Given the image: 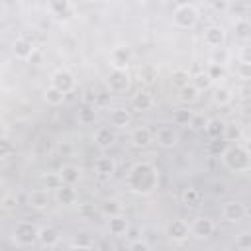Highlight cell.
<instances>
[{"instance_id": "e0dca14e", "label": "cell", "mask_w": 251, "mask_h": 251, "mask_svg": "<svg viewBox=\"0 0 251 251\" xmlns=\"http://www.w3.org/2000/svg\"><path fill=\"white\" fill-rule=\"evenodd\" d=\"M224 39H226V31L220 25H210V27L204 29V43L208 47H214V49L216 47H222Z\"/></svg>"}, {"instance_id": "ba28073f", "label": "cell", "mask_w": 251, "mask_h": 251, "mask_svg": "<svg viewBox=\"0 0 251 251\" xmlns=\"http://www.w3.org/2000/svg\"><path fill=\"white\" fill-rule=\"evenodd\" d=\"M110 65L112 69H122L127 71V67L131 65V51L126 45H116L110 51Z\"/></svg>"}, {"instance_id": "d590c367", "label": "cell", "mask_w": 251, "mask_h": 251, "mask_svg": "<svg viewBox=\"0 0 251 251\" xmlns=\"http://www.w3.org/2000/svg\"><path fill=\"white\" fill-rule=\"evenodd\" d=\"M171 82H173L176 88H180V86H184V84L190 82V73L184 71V69H176V71L171 73Z\"/></svg>"}, {"instance_id": "603a6c76", "label": "cell", "mask_w": 251, "mask_h": 251, "mask_svg": "<svg viewBox=\"0 0 251 251\" xmlns=\"http://www.w3.org/2000/svg\"><path fill=\"white\" fill-rule=\"evenodd\" d=\"M198 90L188 82V84H184V86H180L178 88V94H176V98H178V102L180 104H184V106H190V104H194L196 100H198Z\"/></svg>"}, {"instance_id": "4dcf8cb0", "label": "cell", "mask_w": 251, "mask_h": 251, "mask_svg": "<svg viewBox=\"0 0 251 251\" xmlns=\"http://www.w3.org/2000/svg\"><path fill=\"white\" fill-rule=\"evenodd\" d=\"M200 198H202V194H200V190L194 188V186H188V188H184V190L180 192V200H182V204L188 206V208L198 206V204H200Z\"/></svg>"}, {"instance_id": "9a60e30c", "label": "cell", "mask_w": 251, "mask_h": 251, "mask_svg": "<svg viewBox=\"0 0 251 251\" xmlns=\"http://www.w3.org/2000/svg\"><path fill=\"white\" fill-rule=\"evenodd\" d=\"M116 141V131L108 126H102L94 131V143L100 147V149H110Z\"/></svg>"}, {"instance_id": "ee69618b", "label": "cell", "mask_w": 251, "mask_h": 251, "mask_svg": "<svg viewBox=\"0 0 251 251\" xmlns=\"http://www.w3.org/2000/svg\"><path fill=\"white\" fill-rule=\"evenodd\" d=\"M71 247H78V249H88V247H92V243H90V239H88V235H84V233H80V235H76V237L73 239V243H71Z\"/></svg>"}, {"instance_id": "30bf717a", "label": "cell", "mask_w": 251, "mask_h": 251, "mask_svg": "<svg viewBox=\"0 0 251 251\" xmlns=\"http://www.w3.org/2000/svg\"><path fill=\"white\" fill-rule=\"evenodd\" d=\"M49 204H51V196H49V190L47 188H33V190H29V194H27V206L31 210L41 212Z\"/></svg>"}, {"instance_id": "44dd1931", "label": "cell", "mask_w": 251, "mask_h": 251, "mask_svg": "<svg viewBox=\"0 0 251 251\" xmlns=\"http://www.w3.org/2000/svg\"><path fill=\"white\" fill-rule=\"evenodd\" d=\"M94 173L98 176H112L116 173V163L110 157H98L94 161Z\"/></svg>"}, {"instance_id": "9c48e42d", "label": "cell", "mask_w": 251, "mask_h": 251, "mask_svg": "<svg viewBox=\"0 0 251 251\" xmlns=\"http://www.w3.org/2000/svg\"><path fill=\"white\" fill-rule=\"evenodd\" d=\"M214 229H216V224H214V220L208 218V216H198V218L190 224V233H192L194 237H198V239L210 237V235L214 233Z\"/></svg>"}, {"instance_id": "2e32d148", "label": "cell", "mask_w": 251, "mask_h": 251, "mask_svg": "<svg viewBox=\"0 0 251 251\" xmlns=\"http://www.w3.org/2000/svg\"><path fill=\"white\" fill-rule=\"evenodd\" d=\"M110 124H112V127H118V129L129 127L131 126V114H129V110H126L122 106L114 108L110 112Z\"/></svg>"}, {"instance_id": "d6a6232c", "label": "cell", "mask_w": 251, "mask_h": 251, "mask_svg": "<svg viewBox=\"0 0 251 251\" xmlns=\"http://www.w3.org/2000/svg\"><path fill=\"white\" fill-rule=\"evenodd\" d=\"M233 29H235V37L241 41H247L251 37V24L247 18H237L233 24Z\"/></svg>"}, {"instance_id": "7dc6e473", "label": "cell", "mask_w": 251, "mask_h": 251, "mask_svg": "<svg viewBox=\"0 0 251 251\" xmlns=\"http://www.w3.org/2000/svg\"><path fill=\"white\" fill-rule=\"evenodd\" d=\"M237 63H239V61H237ZM237 75H239V78L249 80V78H251V63H239V65H237Z\"/></svg>"}, {"instance_id": "60d3db41", "label": "cell", "mask_w": 251, "mask_h": 251, "mask_svg": "<svg viewBox=\"0 0 251 251\" xmlns=\"http://www.w3.org/2000/svg\"><path fill=\"white\" fill-rule=\"evenodd\" d=\"M231 10H233V14H235L237 18H247V14H249V4H247V0H237L235 4H231Z\"/></svg>"}, {"instance_id": "f546056e", "label": "cell", "mask_w": 251, "mask_h": 251, "mask_svg": "<svg viewBox=\"0 0 251 251\" xmlns=\"http://www.w3.org/2000/svg\"><path fill=\"white\" fill-rule=\"evenodd\" d=\"M231 98H233V94L227 86H216L212 90V102L218 106H227L231 102Z\"/></svg>"}, {"instance_id": "3957f363", "label": "cell", "mask_w": 251, "mask_h": 251, "mask_svg": "<svg viewBox=\"0 0 251 251\" xmlns=\"http://www.w3.org/2000/svg\"><path fill=\"white\" fill-rule=\"evenodd\" d=\"M173 24L178 29H192L198 24V10L192 4H178L173 12Z\"/></svg>"}, {"instance_id": "d4e9b609", "label": "cell", "mask_w": 251, "mask_h": 251, "mask_svg": "<svg viewBox=\"0 0 251 251\" xmlns=\"http://www.w3.org/2000/svg\"><path fill=\"white\" fill-rule=\"evenodd\" d=\"M59 176L63 180V184H76L80 180V171L76 165H63V169L59 171Z\"/></svg>"}, {"instance_id": "f5cc1de1", "label": "cell", "mask_w": 251, "mask_h": 251, "mask_svg": "<svg viewBox=\"0 0 251 251\" xmlns=\"http://www.w3.org/2000/svg\"><path fill=\"white\" fill-rule=\"evenodd\" d=\"M88 2H94V0H88Z\"/></svg>"}, {"instance_id": "816d5d0a", "label": "cell", "mask_w": 251, "mask_h": 251, "mask_svg": "<svg viewBox=\"0 0 251 251\" xmlns=\"http://www.w3.org/2000/svg\"><path fill=\"white\" fill-rule=\"evenodd\" d=\"M4 135H8V126L4 122H0V137H4Z\"/></svg>"}, {"instance_id": "ac0fdd59", "label": "cell", "mask_w": 251, "mask_h": 251, "mask_svg": "<svg viewBox=\"0 0 251 251\" xmlns=\"http://www.w3.org/2000/svg\"><path fill=\"white\" fill-rule=\"evenodd\" d=\"M55 192H57V202L63 204V206H73L78 200V194L73 188V184H61Z\"/></svg>"}, {"instance_id": "52a82bcc", "label": "cell", "mask_w": 251, "mask_h": 251, "mask_svg": "<svg viewBox=\"0 0 251 251\" xmlns=\"http://www.w3.org/2000/svg\"><path fill=\"white\" fill-rule=\"evenodd\" d=\"M153 139L157 141L159 147H163V149H173V147L178 143V133H176V129L171 127V126H161V127H157V131L153 133Z\"/></svg>"}, {"instance_id": "6da1fadb", "label": "cell", "mask_w": 251, "mask_h": 251, "mask_svg": "<svg viewBox=\"0 0 251 251\" xmlns=\"http://www.w3.org/2000/svg\"><path fill=\"white\" fill-rule=\"evenodd\" d=\"M157 182H159L157 167L147 161L135 163L127 173V188L133 194H151L157 188Z\"/></svg>"}, {"instance_id": "f6af8a7d", "label": "cell", "mask_w": 251, "mask_h": 251, "mask_svg": "<svg viewBox=\"0 0 251 251\" xmlns=\"http://www.w3.org/2000/svg\"><path fill=\"white\" fill-rule=\"evenodd\" d=\"M57 151H59V155H61V157H71V155H73V143H71L69 139L59 141Z\"/></svg>"}, {"instance_id": "1f68e13d", "label": "cell", "mask_w": 251, "mask_h": 251, "mask_svg": "<svg viewBox=\"0 0 251 251\" xmlns=\"http://www.w3.org/2000/svg\"><path fill=\"white\" fill-rule=\"evenodd\" d=\"M137 76H139V80L143 82V84H147V86H151L155 80H157V76H159V71H157V67L155 65H143L141 69H139V73H137Z\"/></svg>"}, {"instance_id": "277c9868", "label": "cell", "mask_w": 251, "mask_h": 251, "mask_svg": "<svg viewBox=\"0 0 251 251\" xmlns=\"http://www.w3.org/2000/svg\"><path fill=\"white\" fill-rule=\"evenodd\" d=\"M37 231H39V227L33 222L22 220L14 227V241L22 247H29V245L37 243Z\"/></svg>"}, {"instance_id": "836d02e7", "label": "cell", "mask_w": 251, "mask_h": 251, "mask_svg": "<svg viewBox=\"0 0 251 251\" xmlns=\"http://www.w3.org/2000/svg\"><path fill=\"white\" fill-rule=\"evenodd\" d=\"M100 212L104 214V216H118V214H122V204L116 200V198H106L102 204H100Z\"/></svg>"}, {"instance_id": "7a4b0ae2", "label": "cell", "mask_w": 251, "mask_h": 251, "mask_svg": "<svg viewBox=\"0 0 251 251\" xmlns=\"http://www.w3.org/2000/svg\"><path fill=\"white\" fill-rule=\"evenodd\" d=\"M222 161L224 165L231 171V173H247L251 169V157H249V151L245 145L241 143H233V145H227L222 153Z\"/></svg>"}, {"instance_id": "d6986e66", "label": "cell", "mask_w": 251, "mask_h": 251, "mask_svg": "<svg viewBox=\"0 0 251 251\" xmlns=\"http://www.w3.org/2000/svg\"><path fill=\"white\" fill-rule=\"evenodd\" d=\"M37 243L43 245V247H55L59 243V231L55 227H51V226L41 227L37 231Z\"/></svg>"}, {"instance_id": "7c38bea8", "label": "cell", "mask_w": 251, "mask_h": 251, "mask_svg": "<svg viewBox=\"0 0 251 251\" xmlns=\"http://www.w3.org/2000/svg\"><path fill=\"white\" fill-rule=\"evenodd\" d=\"M222 214H224V218H226L227 222L237 224V222H241V220L245 218L247 210H245V206H243L241 202H237V200H229V202H226V204H224Z\"/></svg>"}, {"instance_id": "c3c4849f", "label": "cell", "mask_w": 251, "mask_h": 251, "mask_svg": "<svg viewBox=\"0 0 251 251\" xmlns=\"http://www.w3.org/2000/svg\"><path fill=\"white\" fill-rule=\"evenodd\" d=\"M237 61H239V63H251V47H249V45H243V47L239 49Z\"/></svg>"}, {"instance_id": "bcb514c9", "label": "cell", "mask_w": 251, "mask_h": 251, "mask_svg": "<svg viewBox=\"0 0 251 251\" xmlns=\"http://www.w3.org/2000/svg\"><path fill=\"white\" fill-rule=\"evenodd\" d=\"M127 249H131V251H149V243L143 241V239L133 237V239L127 243Z\"/></svg>"}, {"instance_id": "f907efd6", "label": "cell", "mask_w": 251, "mask_h": 251, "mask_svg": "<svg viewBox=\"0 0 251 251\" xmlns=\"http://www.w3.org/2000/svg\"><path fill=\"white\" fill-rule=\"evenodd\" d=\"M214 192L216 194H224L226 192V184L224 182H214Z\"/></svg>"}, {"instance_id": "8fae6325", "label": "cell", "mask_w": 251, "mask_h": 251, "mask_svg": "<svg viewBox=\"0 0 251 251\" xmlns=\"http://www.w3.org/2000/svg\"><path fill=\"white\" fill-rule=\"evenodd\" d=\"M14 55L18 57V59H22V61H29L31 57H33V53L37 51V47H35V43L31 41V39H27V37H18V39H14Z\"/></svg>"}, {"instance_id": "7402d4cb", "label": "cell", "mask_w": 251, "mask_h": 251, "mask_svg": "<svg viewBox=\"0 0 251 251\" xmlns=\"http://www.w3.org/2000/svg\"><path fill=\"white\" fill-rule=\"evenodd\" d=\"M127 227H129V224H127V220H126L122 214L110 216V220H108V229H110L112 235H118V237H120V235H126Z\"/></svg>"}, {"instance_id": "b9f144b4", "label": "cell", "mask_w": 251, "mask_h": 251, "mask_svg": "<svg viewBox=\"0 0 251 251\" xmlns=\"http://www.w3.org/2000/svg\"><path fill=\"white\" fill-rule=\"evenodd\" d=\"M98 210H96V206L92 204V202H82L80 206H78V214L82 216V218H94V214H96Z\"/></svg>"}, {"instance_id": "8d00e7d4", "label": "cell", "mask_w": 251, "mask_h": 251, "mask_svg": "<svg viewBox=\"0 0 251 251\" xmlns=\"http://www.w3.org/2000/svg\"><path fill=\"white\" fill-rule=\"evenodd\" d=\"M41 182H43V188H47V190H51V188L57 190V188L63 184L59 173H47V175H43V176H41Z\"/></svg>"}, {"instance_id": "74e56055", "label": "cell", "mask_w": 251, "mask_h": 251, "mask_svg": "<svg viewBox=\"0 0 251 251\" xmlns=\"http://www.w3.org/2000/svg\"><path fill=\"white\" fill-rule=\"evenodd\" d=\"M190 120H192V112L190 110L180 108V110H175L173 112V124L175 126H188Z\"/></svg>"}, {"instance_id": "4fadbf2b", "label": "cell", "mask_w": 251, "mask_h": 251, "mask_svg": "<svg viewBox=\"0 0 251 251\" xmlns=\"http://www.w3.org/2000/svg\"><path fill=\"white\" fill-rule=\"evenodd\" d=\"M167 235H169L173 241H184V239H188V235H190V226H188L184 220L176 218V220H173V222L167 226Z\"/></svg>"}, {"instance_id": "ab89813d", "label": "cell", "mask_w": 251, "mask_h": 251, "mask_svg": "<svg viewBox=\"0 0 251 251\" xmlns=\"http://www.w3.org/2000/svg\"><path fill=\"white\" fill-rule=\"evenodd\" d=\"M14 151H16V145L10 141V137L8 135L0 137V157H10Z\"/></svg>"}, {"instance_id": "4316f807", "label": "cell", "mask_w": 251, "mask_h": 251, "mask_svg": "<svg viewBox=\"0 0 251 251\" xmlns=\"http://www.w3.org/2000/svg\"><path fill=\"white\" fill-rule=\"evenodd\" d=\"M76 120H78V124H82V126L94 124V120H96V106H94V104H84L82 108H78V110H76Z\"/></svg>"}, {"instance_id": "f35d334b", "label": "cell", "mask_w": 251, "mask_h": 251, "mask_svg": "<svg viewBox=\"0 0 251 251\" xmlns=\"http://www.w3.org/2000/svg\"><path fill=\"white\" fill-rule=\"evenodd\" d=\"M241 137V127L235 124H226V131H224V139L226 141H239Z\"/></svg>"}, {"instance_id": "7bdbcfd3", "label": "cell", "mask_w": 251, "mask_h": 251, "mask_svg": "<svg viewBox=\"0 0 251 251\" xmlns=\"http://www.w3.org/2000/svg\"><path fill=\"white\" fill-rule=\"evenodd\" d=\"M235 249H239V251H247V249H251V235H249V233H241V235H237V237H235Z\"/></svg>"}, {"instance_id": "484cf974", "label": "cell", "mask_w": 251, "mask_h": 251, "mask_svg": "<svg viewBox=\"0 0 251 251\" xmlns=\"http://www.w3.org/2000/svg\"><path fill=\"white\" fill-rule=\"evenodd\" d=\"M47 6H49V12L57 18H65L73 12L71 0H47Z\"/></svg>"}, {"instance_id": "83f0119b", "label": "cell", "mask_w": 251, "mask_h": 251, "mask_svg": "<svg viewBox=\"0 0 251 251\" xmlns=\"http://www.w3.org/2000/svg\"><path fill=\"white\" fill-rule=\"evenodd\" d=\"M190 84L198 92H204V90H210L212 88V78L206 75V71H200L196 75H190Z\"/></svg>"}, {"instance_id": "681fc988", "label": "cell", "mask_w": 251, "mask_h": 251, "mask_svg": "<svg viewBox=\"0 0 251 251\" xmlns=\"http://www.w3.org/2000/svg\"><path fill=\"white\" fill-rule=\"evenodd\" d=\"M2 206H4L6 210H12V208H16V206H18V200H16V196H12V194L4 196V200H2Z\"/></svg>"}, {"instance_id": "5bb4252c", "label": "cell", "mask_w": 251, "mask_h": 251, "mask_svg": "<svg viewBox=\"0 0 251 251\" xmlns=\"http://www.w3.org/2000/svg\"><path fill=\"white\" fill-rule=\"evenodd\" d=\"M129 141H131V145H133L135 149H145V147L153 141V131H151L147 126H139V127H135V129L131 131Z\"/></svg>"}, {"instance_id": "5b68a950", "label": "cell", "mask_w": 251, "mask_h": 251, "mask_svg": "<svg viewBox=\"0 0 251 251\" xmlns=\"http://www.w3.org/2000/svg\"><path fill=\"white\" fill-rule=\"evenodd\" d=\"M131 86V78H129V73L127 71H122V69H112L108 78H106V88L112 92V94H122L126 90H129Z\"/></svg>"}, {"instance_id": "f1b7e54d", "label": "cell", "mask_w": 251, "mask_h": 251, "mask_svg": "<svg viewBox=\"0 0 251 251\" xmlns=\"http://www.w3.org/2000/svg\"><path fill=\"white\" fill-rule=\"evenodd\" d=\"M65 98H67V94H63L61 90H57V88L51 86V84L43 90V100H45L49 106H61V104L65 102Z\"/></svg>"}, {"instance_id": "ffe728a7", "label": "cell", "mask_w": 251, "mask_h": 251, "mask_svg": "<svg viewBox=\"0 0 251 251\" xmlns=\"http://www.w3.org/2000/svg\"><path fill=\"white\" fill-rule=\"evenodd\" d=\"M204 129H206V135H208L210 139H224L226 122H224V120H220V118H212V120H208V122H206Z\"/></svg>"}, {"instance_id": "e575fe53", "label": "cell", "mask_w": 251, "mask_h": 251, "mask_svg": "<svg viewBox=\"0 0 251 251\" xmlns=\"http://www.w3.org/2000/svg\"><path fill=\"white\" fill-rule=\"evenodd\" d=\"M226 67L222 65V63H210L208 67H206V75L212 78V82L214 80H222V78H226Z\"/></svg>"}, {"instance_id": "8992f818", "label": "cell", "mask_w": 251, "mask_h": 251, "mask_svg": "<svg viewBox=\"0 0 251 251\" xmlns=\"http://www.w3.org/2000/svg\"><path fill=\"white\" fill-rule=\"evenodd\" d=\"M51 86H55V88L61 90L63 94H69V92L75 90L76 80H75V76H73L71 71H67V69H59V71H55V73L51 75Z\"/></svg>"}, {"instance_id": "cb8c5ba5", "label": "cell", "mask_w": 251, "mask_h": 251, "mask_svg": "<svg viewBox=\"0 0 251 251\" xmlns=\"http://www.w3.org/2000/svg\"><path fill=\"white\" fill-rule=\"evenodd\" d=\"M153 98H151V94H147V92H143V90H139L137 94H133V98H131V106H133V110H139V112H147V110H151L153 108Z\"/></svg>"}]
</instances>
